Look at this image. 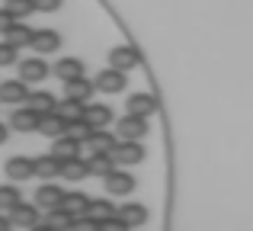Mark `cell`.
Wrapping results in <instances>:
<instances>
[{"instance_id":"cell-1","label":"cell","mask_w":253,"mask_h":231,"mask_svg":"<svg viewBox=\"0 0 253 231\" xmlns=\"http://www.w3.org/2000/svg\"><path fill=\"white\" fill-rule=\"evenodd\" d=\"M144 144L135 141V138H122V141H116V148H112V157H116V164H122V167H131V164H141L144 161Z\"/></svg>"},{"instance_id":"cell-2","label":"cell","mask_w":253,"mask_h":231,"mask_svg":"<svg viewBox=\"0 0 253 231\" xmlns=\"http://www.w3.org/2000/svg\"><path fill=\"white\" fill-rule=\"evenodd\" d=\"M125 81H128L125 71H119V68H112V64H109V68H103L96 74V81H93V84H96L99 93L112 96V93H122V90H125Z\"/></svg>"},{"instance_id":"cell-3","label":"cell","mask_w":253,"mask_h":231,"mask_svg":"<svg viewBox=\"0 0 253 231\" xmlns=\"http://www.w3.org/2000/svg\"><path fill=\"white\" fill-rule=\"evenodd\" d=\"M116 132H119V138H135V141H141V138L148 135V119L135 116V113H125L116 122Z\"/></svg>"},{"instance_id":"cell-4","label":"cell","mask_w":253,"mask_h":231,"mask_svg":"<svg viewBox=\"0 0 253 231\" xmlns=\"http://www.w3.org/2000/svg\"><path fill=\"white\" fill-rule=\"evenodd\" d=\"M26 100H29V87H26L23 77L0 84V106H19V103H26Z\"/></svg>"},{"instance_id":"cell-5","label":"cell","mask_w":253,"mask_h":231,"mask_svg":"<svg viewBox=\"0 0 253 231\" xmlns=\"http://www.w3.org/2000/svg\"><path fill=\"white\" fill-rule=\"evenodd\" d=\"M16 68H19V77H23L26 84H39V81H45V77H48V64H45V58H42V55L23 58Z\"/></svg>"},{"instance_id":"cell-6","label":"cell","mask_w":253,"mask_h":231,"mask_svg":"<svg viewBox=\"0 0 253 231\" xmlns=\"http://www.w3.org/2000/svg\"><path fill=\"white\" fill-rule=\"evenodd\" d=\"M103 186L109 196H128L131 189H135V177L125 174V170H109V174L103 177Z\"/></svg>"},{"instance_id":"cell-7","label":"cell","mask_w":253,"mask_h":231,"mask_svg":"<svg viewBox=\"0 0 253 231\" xmlns=\"http://www.w3.org/2000/svg\"><path fill=\"white\" fill-rule=\"evenodd\" d=\"M3 170H6V177H10L13 183H23V180H29V177H36V164H32L26 154H13L10 161L3 164Z\"/></svg>"},{"instance_id":"cell-8","label":"cell","mask_w":253,"mask_h":231,"mask_svg":"<svg viewBox=\"0 0 253 231\" xmlns=\"http://www.w3.org/2000/svg\"><path fill=\"white\" fill-rule=\"evenodd\" d=\"M29 45H32V51H36V55H51V51L61 48V36H58L55 29H36Z\"/></svg>"},{"instance_id":"cell-9","label":"cell","mask_w":253,"mask_h":231,"mask_svg":"<svg viewBox=\"0 0 253 231\" xmlns=\"http://www.w3.org/2000/svg\"><path fill=\"white\" fill-rule=\"evenodd\" d=\"M109 64L128 74L131 68H138V64H141V55H138L131 45H119V48H112V51H109Z\"/></svg>"},{"instance_id":"cell-10","label":"cell","mask_w":253,"mask_h":231,"mask_svg":"<svg viewBox=\"0 0 253 231\" xmlns=\"http://www.w3.org/2000/svg\"><path fill=\"white\" fill-rule=\"evenodd\" d=\"M81 151H84V141H77L74 135H58L55 138V144H51V154L58 157V161H71V157H81Z\"/></svg>"},{"instance_id":"cell-11","label":"cell","mask_w":253,"mask_h":231,"mask_svg":"<svg viewBox=\"0 0 253 231\" xmlns=\"http://www.w3.org/2000/svg\"><path fill=\"white\" fill-rule=\"evenodd\" d=\"M10 222L16 228H36L39 225V206H29V202L19 199L16 206L10 209Z\"/></svg>"},{"instance_id":"cell-12","label":"cell","mask_w":253,"mask_h":231,"mask_svg":"<svg viewBox=\"0 0 253 231\" xmlns=\"http://www.w3.org/2000/svg\"><path fill=\"white\" fill-rule=\"evenodd\" d=\"M93 93H96V84L86 81L84 74L64 84V96H71V100H77V103H90V96H93Z\"/></svg>"},{"instance_id":"cell-13","label":"cell","mask_w":253,"mask_h":231,"mask_svg":"<svg viewBox=\"0 0 253 231\" xmlns=\"http://www.w3.org/2000/svg\"><path fill=\"white\" fill-rule=\"evenodd\" d=\"M39 116L32 106H19L16 113L10 116V129H16V132H39Z\"/></svg>"},{"instance_id":"cell-14","label":"cell","mask_w":253,"mask_h":231,"mask_svg":"<svg viewBox=\"0 0 253 231\" xmlns=\"http://www.w3.org/2000/svg\"><path fill=\"white\" fill-rule=\"evenodd\" d=\"M84 119L93 125V129H106V125L112 122L109 103H84Z\"/></svg>"},{"instance_id":"cell-15","label":"cell","mask_w":253,"mask_h":231,"mask_svg":"<svg viewBox=\"0 0 253 231\" xmlns=\"http://www.w3.org/2000/svg\"><path fill=\"white\" fill-rule=\"evenodd\" d=\"M61 199H64V189L58 183H42L36 189V206L39 209H55V206H61Z\"/></svg>"},{"instance_id":"cell-16","label":"cell","mask_w":253,"mask_h":231,"mask_svg":"<svg viewBox=\"0 0 253 231\" xmlns=\"http://www.w3.org/2000/svg\"><path fill=\"white\" fill-rule=\"evenodd\" d=\"M125 109H128V113H135V116H154L157 113V100L151 93H131L128 100H125Z\"/></svg>"},{"instance_id":"cell-17","label":"cell","mask_w":253,"mask_h":231,"mask_svg":"<svg viewBox=\"0 0 253 231\" xmlns=\"http://www.w3.org/2000/svg\"><path fill=\"white\" fill-rule=\"evenodd\" d=\"M90 174H96L99 180H103L109 170H116V157H112V151H90Z\"/></svg>"},{"instance_id":"cell-18","label":"cell","mask_w":253,"mask_h":231,"mask_svg":"<svg viewBox=\"0 0 253 231\" xmlns=\"http://www.w3.org/2000/svg\"><path fill=\"white\" fill-rule=\"evenodd\" d=\"M119 215H122L125 228H141L148 222V209L141 202H128V206H119Z\"/></svg>"},{"instance_id":"cell-19","label":"cell","mask_w":253,"mask_h":231,"mask_svg":"<svg viewBox=\"0 0 253 231\" xmlns=\"http://www.w3.org/2000/svg\"><path fill=\"white\" fill-rule=\"evenodd\" d=\"M84 74V61L81 58H61V61H55V77L58 81H74V77Z\"/></svg>"},{"instance_id":"cell-20","label":"cell","mask_w":253,"mask_h":231,"mask_svg":"<svg viewBox=\"0 0 253 231\" xmlns=\"http://www.w3.org/2000/svg\"><path fill=\"white\" fill-rule=\"evenodd\" d=\"M32 164H36V177H42V180H55V177L61 174V161H58L51 151L42 154V157H36Z\"/></svg>"},{"instance_id":"cell-21","label":"cell","mask_w":253,"mask_h":231,"mask_svg":"<svg viewBox=\"0 0 253 231\" xmlns=\"http://www.w3.org/2000/svg\"><path fill=\"white\" fill-rule=\"evenodd\" d=\"M39 132H42V135H48V138H58V135H64V132H68V122H64V119L51 109V113H45L42 119H39Z\"/></svg>"},{"instance_id":"cell-22","label":"cell","mask_w":253,"mask_h":231,"mask_svg":"<svg viewBox=\"0 0 253 231\" xmlns=\"http://www.w3.org/2000/svg\"><path fill=\"white\" fill-rule=\"evenodd\" d=\"M84 148L86 151H112V148H116V135L106 132V129H93L90 138L84 141Z\"/></svg>"},{"instance_id":"cell-23","label":"cell","mask_w":253,"mask_h":231,"mask_svg":"<svg viewBox=\"0 0 253 231\" xmlns=\"http://www.w3.org/2000/svg\"><path fill=\"white\" fill-rule=\"evenodd\" d=\"M61 177L71 183L90 177V161H81V157H71V161H61Z\"/></svg>"},{"instance_id":"cell-24","label":"cell","mask_w":253,"mask_h":231,"mask_svg":"<svg viewBox=\"0 0 253 231\" xmlns=\"http://www.w3.org/2000/svg\"><path fill=\"white\" fill-rule=\"evenodd\" d=\"M3 39H6V42H13L16 48H23V45H29V42H32V29L23 23V19H13L10 29L3 32Z\"/></svg>"},{"instance_id":"cell-25","label":"cell","mask_w":253,"mask_h":231,"mask_svg":"<svg viewBox=\"0 0 253 231\" xmlns=\"http://www.w3.org/2000/svg\"><path fill=\"white\" fill-rule=\"evenodd\" d=\"M45 228H74V215L68 212L64 206H55V209H48V215H45V222H42Z\"/></svg>"},{"instance_id":"cell-26","label":"cell","mask_w":253,"mask_h":231,"mask_svg":"<svg viewBox=\"0 0 253 231\" xmlns=\"http://www.w3.org/2000/svg\"><path fill=\"white\" fill-rule=\"evenodd\" d=\"M90 196L81 193V189H74V193H64V199H61V206L68 209L71 215H81V212H90Z\"/></svg>"},{"instance_id":"cell-27","label":"cell","mask_w":253,"mask_h":231,"mask_svg":"<svg viewBox=\"0 0 253 231\" xmlns=\"http://www.w3.org/2000/svg\"><path fill=\"white\" fill-rule=\"evenodd\" d=\"M55 93H48V90H36V93H29V100H26V106H32L39 116H45V113H51L55 109Z\"/></svg>"},{"instance_id":"cell-28","label":"cell","mask_w":253,"mask_h":231,"mask_svg":"<svg viewBox=\"0 0 253 231\" xmlns=\"http://www.w3.org/2000/svg\"><path fill=\"white\" fill-rule=\"evenodd\" d=\"M55 113L61 116L64 122H74V119L84 116V103H77V100H71V96H64V100L55 103Z\"/></svg>"},{"instance_id":"cell-29","label":"cell","mask_w":253,"mask_h":231,"mask_svg":"<svg viewBox=\"0 0 253 231\" xmlns=\"http://www.w3.org/2000/svg\"><path fill=\"white\" fill-rule=\"evenodd\" d=\"M3 6L13 19H29L36 13V0H3Z\"/></svg>"},{"instance_id":"cell-30","label":"cell","mask_w":253,"mask_h":231,"mask_svg":"<svg viewBox=\"0 0 253 231\" xmlns=\"http://www.w3.org/2000/svg\"><path fill=\"white\" fill-rule=\"evenodd\" d=\"M90 212H93V219H96V222H103V219H109V215H116L119 206H112L109 199H93L90 202Z\"/></svg>"},{"instance_id":"cell-31","label":"cell","mask_w":253,"mask_h":231,"mask_svg":"<svg viewBox=\"0 0 253 231\" xmlns=\"http://www.w3.org/2000/svg\"><path fill=\"white\" fill-rule=\"evenodd\" d=\"M19 199H23V196H19V186H16V183H6V186H0V209H13Z\"/></svg>"},{"instance_id":"cell-32","label":"cell","mask_w":253,"mask_h":231,"mask_svg":"<svg viewBox=\"0 0 253 231\" xmlns=\"http://www.w3.org/2000/svg\"><path fill=\"white\" fill-rule=\"evenodd\" d=\"M90 132H93V125L86 122L84 116H81V119H74V122H68V135H74L77 141H86V138H90Z\"/></svg>"},{"instance_id":"cell-33","label":"cell","mask_w":253,"mask_h":231,"mask_svg":"<svg viewBox=\"0 0 253 231\" xmlns=\"http://www.w3.org/2000/svg\"><path fill=\"white\" fill-rule=\"evenodd\" d=\"M10 64H16V45L13 42H0V68H10Z\"/></svg>"},{"instance_id":"cell-34","label":"cell","mask_w":253,"mask_h":231,"mask_svg":"<svg viewBox=\"0 0 253 231\" xmlns=\"http://www.w3.org/2000/svg\"><path fill=\"white\" fill-rule=\"evenodd\" d=\"M61 3L64 0H36V10L39 13H55V10H61Z\"/></svg>"},{"instance_id":"cell-35","label":"cell","mask_w":253,"mask_h":231,"mask_svg":"<svg viewBox=\"0 0 253 231\" xmlns=\"http://www.w3.org/2000/svg\"><path fill=\"white\" fill-rule=\"evenodd\" d=\"M10 23H13V16L6 13V6H0V36H3V32L10 29Z\"/></svg>"},{"instance_id":"cell-36","label":"cell","mask_w":253,"mask_h":231,"mask_svg":"<svg viewBox=\"0 0 253 231\" xmlns=\"http://www.w3.org/2000/svg\"><path fill=\"white\" fill-rule=\"evenodd\" d=\"M6 138H10V125L0 122V144H6Z\"/></svg>"},{"instance_id":"cell-37","label":"cell","mask_w":253,"mask_h":231,"mask_svg":"<svg viewBox=\"0 0 253 231\" xmlns=\"http://www.w3.org/2000/svg\"><path fill=\"white\" fill-rule=\"evenodd\" d=\"M13 222H10V215H0V228H10Z\"/></svg>"}]
</instances>
